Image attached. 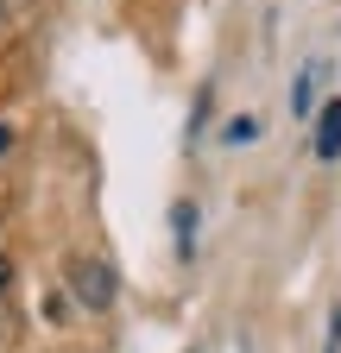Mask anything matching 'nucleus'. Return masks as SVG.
Wrapping results in <instances>:
<instances>
[{"instance_id": "nucleus-1", "label": "nucleus", "mask_w": 341, "mask_h": 353, "mask_svg": "<svg viewBox=\"0 0 341 353\" xmlns=\"http://www.w3.org/2000/svg\"><path fill=\"white\" fill-rule=\"evenodd\" d=\"M70 290H76V303L82 309H108L114 303V265H101V259H70Z\"/></svg>"}, {"instance_id": "nucleus-2", "label": "nucleus", "mask_w": 341, "mask_h": 353, "mask_svg": "<svg viewBox=\"0 0 341 353\" xmlns=\"http://www.w3.org/2000/svg\"><path fill=\"white\" fill-rule=\"evenodd\" d=\"M316 158H322V164L341 158V101H329L322 120H316Z\"/></svg>"}, {"instance_id": "nucleus-3", "label": "nucleus", "mask_w": 341, "mask_h": 353, "mask_svg": "<svg viewBox=\"0 0 341 353\" xmlns=\"http://www.w3.org/2000/svg\"><path fill=\"white\" fill-rule=\"evenodd\" d=\"M26 19H32V0H0V44L19 38V32H26Z\"/></svg>"}, {"instance_id": "nucleus-4", "label": "nucleus", "mask_w": 341, "mask_h": 353, "mask_svg": "<svg viewBox=\"0 0 341 353\" xmlns=\"http://www.w3.org/2000/svg\"><path fill=\"white\" fill-rule=\"evenodd\" d=\"M190 234H196V208L177 202V240H184V252H190Z\"/></svg>"}, {"instance_id": "nucleus-5", "label": "nucleus", "mask_w": 341, "mask_h": 353, "mask_svg": "<svg viewBox=\"0 0 341 353\" xmlns=\"http://www.w3.org/2000/svg\"><path fill=\"white\" fill-rule=\"evenodd\" d=\"M291 108H297V114H310V70L297 76V88H291Z\"/></svg>"}, {"instance_id": "nucleus-6", "label": "nucleus", "mask_w": 341, "mask_h": 353, "mask_svg": "<svg viewBox=\"0 0 341 353\" xmlns=\"http://www.w3.org/2000/svg\"><path fill=\"white\" fill-rule=\"evenodd\" d=\"M253 132H260V120H234V126H228V139H234V145H246Z\"/></svg>"}, {"instance_id": "nucleus-7", "label": "nucleus", "mask_w": 341, "mask_h": 353, "mask_svg": "<svg viewBox=\"0 0 341 353\" xmlns=\"http://www.w3.org/2000/svg\"><path fill=\"white\" fill-rule=\"evenodd\" d=\"M329 353H341V309H335V322H329Z\"/></svg>"}, {"instance_id": "nucleus-8", "label": "nucleus", "mask_w": 341, "mask_h": 353, "mask_svg": "<svg viewBox=\"0 0 341 353\" xmlns=\"http://www.w3.org/2000/svg\"><path fill=\"white\" fill-rule=\"evenodd\" d=\"M7 284H13V259L0 252V296H7Z\"/></svg>"}, {"instance_id": "nucleus-9", "label": "nucleus", "mask_w": 341, "mask_h": 353, "mask_svg": "<svg viewBox=\"0 0 341 353\" xmlns=\"http://www.w3.org/2000/svg\"><path fill=\"white\" fill-rule=\"evenodd\" d=\"M7 145H13V132H7V126H0V152H7Z\"/></svg>"}]
</instances>
